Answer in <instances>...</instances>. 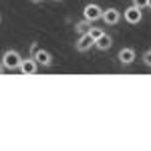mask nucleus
<instances>
[{
	"label": "nucleus",
	"mask_w": 151,
	"mask_h": 151,
	"mask_svg": "<svg viewBox=\"0 0 151 151\" xmlns=\"http://www.w3.org/2000/svg\"><path fill=\"white\" fill-rule=\"evenodd\" d=\"M0 22H2V14H0Z\"/></svg>",
	"instance_id": "nucleus-18"
},
{
	"label": "nucleus",
	"mask_w": 151,
	"mask_h": 151,
	"mask_svg": "<svg viewBox=\"0 0 151 151\" xmlns=\"http://www.w3.org/2000/svg\"><path fill=\"white\" fill-rule=\"evenodd\" d=\"M20 52L18 50H14V48H8V50H4L2 52V58H0V63H2V67L4 70H16L18 69V65H20Z\"/></svg>",
	"instance_id": "nucleus-1"
},
{
	"label": "nucleus",
	"mask_w": 151,
	"mask_h": 151,
	"mask_svg": "<svg viewBox=\"0 0 151 151\" xmlns=\"http://www.w3.org/2000/svg\"><path fill=\"white\" fill-rule=\"evenodd\" d=\"M32 58L36 60L38 67H52V55L45 50V48H36V52L32 55Z\"/></svg>",
	"instance_id": "nucleus-6"
},
{
	"label": "nucleus",
	"mask_w": 151,
	"mask_h": 151,
	"mask_svg": "<svg viewBox=\"0 0 151 151\" xmlns=\"http://www.w3.org/2000/svg\"><path fill=\"white\" fill-rule=\"evenodd\" d=\"M131 4L137 6L139 10H147V8L151 6V0H131Z\"/></svg>",
	"instance_id": "nucleus-12"
},
{
	"label": "nucleus",
	"mask_w": 151,
	"mask_h": 151,
	"mask_svg": "<svg viewBox=\"0 0 151 151\" xmlns=\"http://www.w3.org/2000/svg\"><path fill=\"white\" fill-rule=\"evenodd\" d=\"M36 48H38V45H36V42H30V57L36 52Z\"/></svg>",
	"instance_id": "nucleus-14"
},
{
	"label": "nucleus",
	"mask_w": 151,
	"mask_h": 151,
	"mask_svg": "<svg viewBox=\"0 0 151 151\" xmlns=\"http://www.w3.org/2000/svg\"><path fill=\"white\" fill-rule=\"evenodd\" d=\"M101 20L105 24H109V26H115V24L121 22V10H117V8H103L101 12Z\"/></svg>",
	"instance_id": "nucleus-4"
},
{
	"label": "nucleus",
	"mask_w": 151,
	"mask_h": 151,
	"mask_svg": "<svg viewBox=\"0 0 151 151\" xmlns=\"http://www.w3.org/2000/svg\"><path fill=\"white\" fill-rule=\"evenodd\" d=\"M91 24H93V22H89V20H85V18H83L81 22L75 24V32H77V35H85V32H89Z\"/></svg>",
	"instance_id": "nucleus-10"
},
{
	"label": "nucleus",
	"mask_w": 151,
	"mask_h": 151,
	"mask_svg": "<svg viewBox=\"0 0 151 151\" xmlns=\"http://www.w3.org/2000/svg\"><path fill=\"white\" fill-rule=\"evenodd\" d=\"M30 2H35V4H38V2H42V0H30Z\"/></svg>",
	"instance_id": "nucleus-16"
},
{
	"label": "nucleus",
	"mask_w": 151,
	"mask_h": 151,
	"mask_svg": "<svg viewBox=\"0 0 151 151\" xmlns=\"http://www.w3.org/2000/svg\"><path fill=\"white\" fill-rule=\"evenodd\" d=\"M121 18L125 20L127 24H131V26H135V24H139L141 20H143V10H139L137 6H127L125 10H123V14H121Z\"/></svg>",
	"instance_id": "nucleus-2"
},
{
	"label": "nucleus",
	"mask_w": 151,
	"mask_h": 151,
	"mask_svg": "<svg viewBox=\"0 0 151 151\" xmlns=\"http://www.w3.org/2000/svg\"><path fill=\"white\" fill-rule=\"evenodd\" d=\"M95 45V40L91 38L89 32H85V35H79V40L75 42V48L79 50V52H87V50H91Z\"/></svg>",
	"instance_id": "nucleus-8"
},
{
	"label": "nucleus",
	"mask_w": 151,
	"mask_h": 151,
	"mask_svg": "<svg viewBox=\"0 0 151 151\" xmlns=\"http://www.w3.org/2000/svg\"><path fill=\"white\" fill-rule=\"evenodd\" d=\"M18 70H20L22 75H36V70H38V65H36V60H35L32 57H28V58H20Z\"/></svg>",
	"instance_id": "nucleus-7"
},
{
	"label": "nucleus",
	"mask_w": 151,
	"mask_h": 151,
	"mask_svg": "<svg viewBox=\"0 0 151 151\" xmlns=\"http://www.w3.org/2000/svg\"><path fill=\"white\" fill-rule=\"evenodd\" d=\"M117 58H119V63H121L123 67H129V65H133V63H135V58H137V52H135V48L125 47V48H121V50H119Z\"/></svg>",
	"instance_id": "nucleus-5"
},
{
	"label": "nucleus",
	"mask_w": 151,
	"mask_h": 151,
	"mask_svg": "<svg viewBox=\"0 0 151 151\" xmlns=\"http://www.w3.org/2000/svg\"><path fill=\"white\" fill-rule=\"evenodd\" d=\"M143 65H145V67L151 65V50L149 48H145V52H143Z\"/></svg>",
	"instance_id": "nucleus-13"
},
{
	"label": "nucleus",
	"mask_w": 151,
	"mask_h": 151,
	"mask_svg": "<svg viewBox=\"0 0 151 151\" xmlns=\"http://www.w3.org/2000/svg\"><path fill=\"white\" fill-rule=\"evenodd\" d=\"M0 75H4V67H2V63H0Z\"/></svg>",
	"instance_id": "nucleus-15"
},
{
	"label": "nucleus",
	"mask_w": 151,
	"mask_h": 151,
	"mask_svg": "<svg viewBox=\"0 0 151 151\" xmlns=\"http://www.w3.org/2000/svg\"><path fill=\"white\" fill-rule=\"evenodd\" d=\"M97 50H101V52H105V50H109V48L113 47V38L109 35H101L97 40H95V45H93Z\"/></svg>",
	"instance_id": "nucleus-9"
},
{
	"label": "nucleus",
	"mask_w": 151,
	"mask_h": 151,
	"mask_svg": "<svg viewBox=\"0 0 151 151\" xmlns=\"http://www.w3.org/2000/svg\"><path fill=\"white\" fill-rule=\"evenodd\" d=\"M101 12H103V8H101L97 2H89V4H85V8H83V18L89 20V22L101 20Z\"/></svg>",
	"instance_id": "nucleus-3"
},
{
	"label": "nucleus",
	"mask_w": 151,
	"mask_h": 151,
	"mask_svg": "<svg viewBox=\"0 0 151 151\" xmlns=\"http://www.w3.org/2000/svg\"><path fill=\"white\" fill-rule=\"evenodd\" d=\"M52 2H63V0H52Z\"/></svg>",
	"instance_id": "nucleus-17"
},
{
	"label": "nucleus",
	"mask_w": 151,
	"mask_h": 151,
	"mask_svg": "<svg viewBox=\"0 0 151 151\" xmlns=\"http://www.w3.org/2000/svg\"><path fill=\"white\" fill-rule=\"evenodd\" d=\"M89 35H91V38H93V40H97V38H99L101 35H105V30L101 28V26H93V24H91V28H89Z\"/></svg>",
	"instance_id": "nucleus-11"
}]
</instances>
